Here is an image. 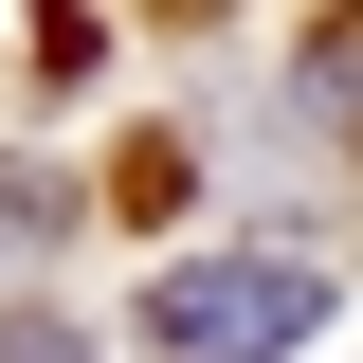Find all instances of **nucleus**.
Returning <instances> with one entry per match:
<instances>
[{
    "label": "nucleus",
    "instance_id": "obj_1",
    "mask_svg": "<svg viewBox=\"0 0 363 363\" xmlns=\"http://www.w3.org/2000/svg\"><path fill=\"white\" fill-rule=\"evenodd\" d=\"M291 327H327L309 255H182L145 291V363H291Z\"/></svg>",
    "mask_w": 363,
    "mask_h": 363
},
{
    "label": "nucleus",
    "instance_id": "obj_2",
    "mask_svg": "<svg viewBox=\"0 0 363 363\" xmlns=\"http://www.w3.org/2000/svg\"><path fill=\"white\" fill-rule=\"evenodd\" d=\"M309 91H327V109H363V18H345L327 55H309Z\"/></svg>",
    "mask_w": 363,
    "mask_h": 363
},
{
    "label": "nucleus",
    "instance_id": "obj_3",
    "mask_svg": "<svg viewBox=\"0 0 363 363\" xmlns=\"http://www.w3.org/2000/svg\"><path fill=\"white\" fill-rule=\"evenodd\" d=\"M0 363H91V345H73V327H37V309H18V327H0Z\"/></svg>",
    "mask_w": 363,
    "mask_h": 363
}]
</instances>
